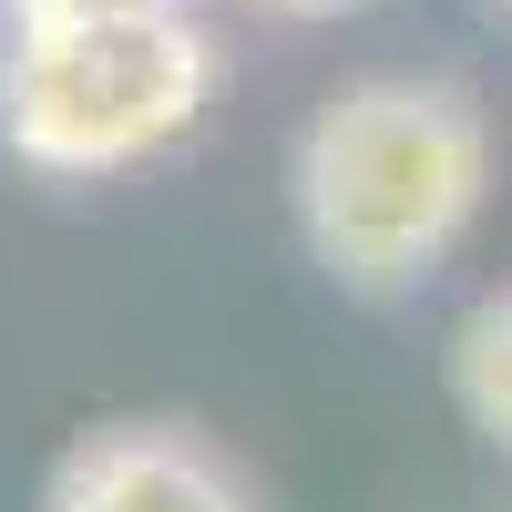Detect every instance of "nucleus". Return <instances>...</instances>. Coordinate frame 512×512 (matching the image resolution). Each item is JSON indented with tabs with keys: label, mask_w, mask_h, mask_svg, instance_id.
<instances>
[{
	"label": "nucleus",
	"mask_w": 512,
	"mask_h": 512,
	"mask_svg": "<svg viewBox=\"0 0 512 512\" xmlns=\"http://www.w3.org/2000/svg\"><path fill=\"white\" fill-rule=\"evenodd\" d=\"M451 400H461V420L492 441V451H512V287H492L472 318L451 328Z\"/></svg>",
	"instance_id": "nucleus-4"
},
{
	"label": "nucleus",
	"mask_w": 512,
	"mask_h": 512,
	"mask_svg": "<svg viewBox=\"0 0 512 512\" xmlns=\"http://www.w3.org/2000/svg\"><path fill=\"white\" fill-rule=\"evenodd\" d=\"M205 103H216V41L185 21V0L0 21V144L31 175H134L195 134Z\"/></svg>",
	"instance_id": "nucleus-2"
},
{
	"label": "nucleus",
	"mask_w": 512,
	"mask_h": 512,
	"mask_svg": "<svg viewBox=\"0 0 512 512\" xmlns=\"http://www.w3.org/2000/svg\"><path fill=\"white\" fill-rule=\"evenodd\" d=\"M267 11H287V21H338V11H359V0H267Z\"/></svg>",
	"instance_id": "nucleus-6"
},
{
	"label": "nucleus",
	"mask_w": 512,
	"mask_h": 512,
	"mask_svg": "<svg viewBox=\"0 0 512 512\" xmlns=\"http://www.w3.org/2000/svg\"><path fill=\"white\" fill-rule=\"evenodd\" d=\"M41 512H256L195 420H103L52 461Z\"/></svg>",
	"instance_id": "nucleus-3"
},
{
	"label": "nucleus",
	"mask_w": 512,
	"mask_h": 512,
	"mask_svg": "<svg viewBox=\"0 0 512 512\" xmlns=\"http://www.w3.org/2000/svg\"><path fill=\"white\" fill-rule=\"evenodd\" d=\"M502 11H512V0H502Z\"/></svg>",
	"instance_id": "nucleus-7"
},
{
	"label": "nucleus",
	"mask_w": 512,
	"mask_h": 512,
	"mask_svg": "<svg viewBox=\"0 0 512 512\" xmlns=\"http://www.w3.org/2000/svg\"><path fill=\"white\" fill-rule=\"evenodd\" d=\"M62 11H164V0H0V21H62Z\"/></svg>",
	"instance_id": "nucleus-5"
},
{
	"label": "nucleus",
	"mask_w": 512,
	"mask_h": 512,
	"mask_svg": "<svg viewBox=\"0 0 512 512\" xmlns=\"http://www.w3.org/2000/svg\"><path fill=\"white\" fill-rule=\"evenodd\" d=\"M492 195V113L451 72H359L297 123L287 205L308 256L349 297L441 277Z\"/></svg>",
	"instance_id": "nucleus-1"
}]
</instances>
